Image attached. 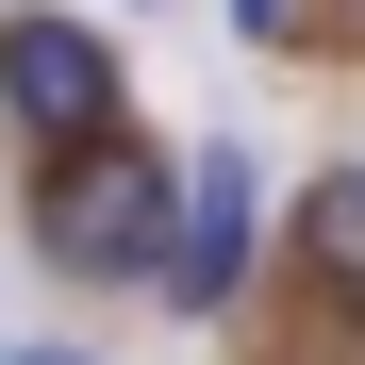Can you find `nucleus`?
I'll return each instance as SVG.
<instances>
[{"label":"nucleus","instance_id":"nucleus-3","mask_svg":"<svg viewBox=\"0 0 365 365\" xmlns=\"http://www.w3.org/2000/svg\"><path fill=\"white\" fill-rule=\"evenodd\" d=\"M0 116H17V150H100L116 116H133V83H116V34L100 17H0Z\"/></svg>","mask_w":365,"mask_h":365},{"label":"nucleus","instance_id":"nucleus-5","mask_svg":"<svg viewBox=\"0 0 365 365\" xmlns=\"http://www.w3.org/2000/svg\"><path fill=\"white\" fill-rule=\"evenodd\" d=\"M232 17H250V34H282V0H232Z\"/></svg>","mask_w":365,"mask_h":365},{"label":"nucleus","instance_id":"nucleus-6","mask_svg":"<svg viewBox=\"0 0 365 365\" xmlns=\"http://www.w3.org/2000/svg\"><path fill=\"white\" fill-rule=\"evenodd\" d=\"M17 365H83V349H17Z\"/></svg>","mask_w":365,"mask_h":365},{"label":"nucleus","instance_id":"nucleus-1","mask_svg":"<svg viewBox=\"0 0 365 365\" xmlns=\"http://www.w3.org/2000/svg\"><path fill=\"white\" fill-rule=\"evenodd\" d=\"M166 216H182V166L133 150V116H116L100 150H67L50 200H34V232H50L67 282H166Z\"/></svg>","mask_w":365,"mask_h":365},{"label":"nucleus","instance_id":"nucleus-4","mask_svg":"<svg viewBox=\"0 0 365 365\" xmlns=\"http://www.w3.org/2000/svg\"><path fill=\"white\" fill-rule=\"evenodd\" d=\"M299 250H316V282H349V299H365V150L299 200Z\"/></svg>","mask_w":365,"mask_h":365},{"label":"nucleus","instance_id":"nucleus-2","mask_svg":"<svg viewBox=\"0 0 365 365\" xmlns=\"http://www.w3.org/2000/svg\"><path fill=\"white\" fill-rule=\"evenodd\" d=\"M250 250H266V150L250 133H200V150H182V216H166V316H232V299H250Z\"/></svg>","mask_w":365,"mask_h":365}]
</instances>
